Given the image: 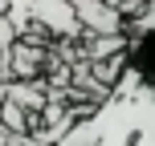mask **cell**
<instances>
[{
    "instance_id": "3",
    "label": "cell",
    "mask_w": 155,
    "mask_h": 146,
    "mask_svg": "<svg viewBox=\"0 0 155 146\" xmlns=\"http://www.w3.org/2000/svg\"><path fill=\"white\" fill-rule=\"evenodd\" d=\"M127 65L143 77V85L155 89V29L151 33H135L131 49H127Z\"/></svg>"
},
{
    "instance_id": "4",
    "label": "cell",
    "mask_w": 155,
    "mask_h": 146,
    "mask_svg": "<svg viewBox=\"0 0 155 146\" xmlns=\"http://www.w3.org/2000/svg\"><path fill=\"white\" fill-rule=\"evenodd\" d=\"M8 98H12V101H21L25 110H41V106H45L41 89H37V85H25V81H8Z\"/></svg>"
},
{
    "instance_id": "2",
    "label": "cell",
    "mask_w": 155,
    "mask_h": 146,
    "mask_svg": "<svg viewBox=\"0 0 155 146\" xmlns=\"http://www.w3.org/2000/svg\"><path fill=\"white\" fill-rule=\"evenodd\" d=\"M8 20L16 24V33L49 29V33H57V37L86 33L82 12L74 8V0H8Z\"/></svg>"
},
{
    "instance_id": "5",
    "label": "cell",
    "mask_w": 155,
    "mask_h": 146,
    "mask_svg": "<svg viewBox=\"0 0 155 146\" xmlns=\"http://www.w3.org/2000/svg\"><path fill=\"white\" fill-rule=\"evenodd\" d=\"M0 122H4L12 134H21L25 130V106L12 101V98H0Z\"/></svg>"
},
{
    "instance_id": "1",
    "label": "cell",
    "mask_w": 155,
    "mask_h": 146,
    "mask_svg": "<svg viewBox=\"0 0 155 146\" xmlns=\"http://www.w3.org/2000/svg\"><path fill=\"white\" fill-rule=\"evenodd\" d=\"M57 146H155V89L127 65L90 118L74 122Z\"/></svg>"
}]
</instances>
